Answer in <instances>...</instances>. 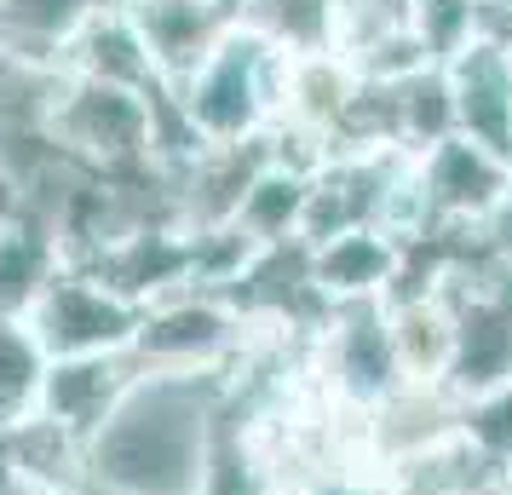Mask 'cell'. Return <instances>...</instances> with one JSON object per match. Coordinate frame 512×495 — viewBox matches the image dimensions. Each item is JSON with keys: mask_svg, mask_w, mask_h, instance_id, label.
<instances>
[{"mask_svg": "<svg viewBox=\"0 0 512 495\" xmlns=\"http://www.w3.org/2000/svg\"><path fill=\"white\" fill-rule=\"evenodd\" d=\"M231 375H139L87 438V495H202Z\"/></svg>", "mask_w": 512, "mask_h": 495, "instance_id": "6da1fadb", "label": "cell"}, {"mask_svg": "<svg viewBox=\"0 0 512 495\" xmlns=\"http://www.w3.org/2000/svg\"><path fill=\"white\" fill-rule=\"evenodd\" d=\"M282 81L288 58L231 24V35L202 58V70L167 93L202 144H248L282 116Z\"/></svg>", "mask_w": 512, "mask_h": 495, "instance_id": "7a4b0ae2", "label": "cell"}, {"mask_svg": "<svg viewBox=\"0 0 512 495\" xmlns=\"http://www.w3.org/2000/svg\"><path fill=\"white\" fill-rule=\"evenodd\" d=\"M47 139L98 179H144L150 173V93L58 75Z\"/></svg>", "mask_w": 512, "mask_h": 495, "instance_id": "3957f363", "label": "cell"}, {"mask_svg": "<svg viewBox=\"0 0 512 495\" xmlns=\"http://www.w3.org/2000/svg\"><path fill=\"white\" fill-rule=\"evenodd\" d=\"M248 329L213 288H179L139 311L127 340L133 375H231Z\"/></svg>", "mask_w": 512, "mask_h": 495, "instance_id": "277c9868", "label": "cell"}, {"mask_svg": "<svg viewBox=\"0 0 512 495\" xmlns=\"http://www.w3.org/2000/svg\"><path fill=\"white\" fill-rule=\"evenodd\" d=\"M305 375L328 403H340L351 415H369L380 398H392L403 386V363L392 346L386 300L328 306L323 329L305 340Z\"/></svg>", "mask_w": 512, "mask_h": 495, "instance_id": "5b68a950", "label": "cell"}, {"mask_svg": "<svg viewBox=\"0 0 512 495\" xmlns=\"http://www.w3.org/2000/svg\"><path fill=\"white\" fill-rule=\"evenodd\" d=\"M24 323L41 340L47 363H58V357H110V352H127V340L139 329V306L110 294L93 271L64 265L41 288V300L29 306Z\"/></svg>", "mask_w": 512, "mask_h": 495, "instance_id": "8992f818", "label": "cell"}, {"mask_svg": "<svg viewBox=\"0 0 512 495\" xmlns=\"http://www.w3.org/2000/svg\"><path fill=\"white\" fill-rule=\"evenodd\" d=\"M415 173L432 231H455V236H472L495 213V202L512 190V156L489 150V144H472L461 133L432 144L426 156H415Z\"/></svg>", "mask_w": 512, "mask_h": 495, "instance_id": "52a82bcc", "label": "cell"}, {"mask_svg": "<svg viewBox=\"0 0 512 495\" xmlns=\"http://www.w3.org/2000/svg\"><path fill=\"white\" fill-rule=\"evenodd\" d=\"M121 12L133 18L144 41V58L156 70V87H179L202 70L225 35H231L236 12L219 0H121Z\"/></svg>", "mask_w": 512, "mask_h": 495, "instance_id": "ba28073f", "label": "cell"}, {"mask_svg": "<svg viewBox=\"0 0 512 495\" xmlns=\"http://www.w3.org/2000/svg\"><path fill=\"white\" fill-rule=\"evenodd\" d=\"M461 432V403L449 398L443 386H415V380H403L392 398H380L363 415V461L369 472L403 467V461H415L426 449H438L443 438H455Z\"/></svg>", "mask_w": 512, "mask_h": 495, "instance_id": "9c48e42d", "label": "cell"}, {"mask_svg": "<svg viewBox=\"0 0 512 495\" xmlns=\"http://www.w3.org/2000/svg\"><path fill=\"white\" fill-rule=\"evenodd\" d=\"M449 98H455V133L512 156V47L478 35L443 64Z\"/></svg>", "mask_w": 512, "mask_h": 495, "instance_id": "30bf717a", "label": "cell"}, {"mask_svg": "<svg viewBox=\"0 0 512 495\" xmlns=\"http://www.w3.org/2000/svg\"><path fill=\"white\" fill-rule=\"evenodd\" d=\"M87 271L110 294H121L127 306L144 311L156 300H167V294L190 288V236L179 225H144V231L121 236L110 254H98Z\"/></svg>", "mask_w": 512, "mask_h": 495, "instance_id": "8fae6325", "label": "cell"}, {"mask_svg": "<svg viewBox=\"0 0 512 495\" xmlns=\"http://www.w3.org/2000/svg\"><path fill=\"white\" fill-rule=\"evenodd\" d=\"M133 363L127 352H110V357H58L47 363L41 375V398H35V415L70 426L75 438H93L98 426L116 415V403L127 398L133 386Z\"/></svg>", "mask_w": 512, "mask_h": 495, "instance_id": "7c38bea8", "label": "cell"}, {"mask_svg": "<svg viewBox=\"0 0 512 495\" xmlns=\"http://www.w3.org/2000/svg\"><path fill=\"white\" fill-rule=\"evenodd\" d=\"M64 75L75 81H98V87H127V93H156V70H150V58H144V41L133 18L116 6H93L81 29L70 35V47H64Z\"/></svg>", "mask_w": 512, "mask_h": 495, "instance_id": "4fadbf2b", "label": "cell"}, {"mask_svg": "<svg viewBox=\"0 0 512 495\" xmlns=\"http://www.w3.org/2000/svg\"><path fill=\"white\" fill-rule=\"evenodd\" d=\"M397 265H403V248L386 231H346L311 248V283L328 306H363L392 294Z\"/></svg>", "mask_w": 512, "mask_h": 495, "instance_id": "5bb4252c", "label": "cell"}, {"mask_svg": "<svg viewBox=\"0 0 512 495\" xmlns=\"http://www.w3.org/2000/svg\"><path fill=\"white\" fill-rule=\"evenodd\" d=\"M0 461L24 478L35 495H87V438L47 415L0 426Z\"/></svg>", "mask_w": 512, "mask_h": 495, "instance_id": "9a60e30c", "label": "cell"}, {"mask_svg": "<svg viewBox=\"0 0 512 495\" xmlns=\"http://www.w3.org/2000/svg\"><path fill=\"white\" fill-rule=\"evenodd\" d=\"M236 29L282 58H328L340 35V0H236Z\"/></svg>", "mask_w": 512, "mask_h": 495, "instance_id": "2e32d148", "label": "cell"}, {"mask_svg": "<svg viewBox=\"0 0 512 495\" xmlns=\"http://www.w3.org/2000/svg\"><path fill=\"white\" fill-rule=\"evenodd\" d=\"M64 271V254L41 219L0 213V317H29L41 288Z\"/></svg>", "mask_w": 512, "mask_h": 495, "instance_id": "e0dca14e", "label": "cell"}, {"mask_svg": "<svg viewBox=\"0 0 512 495\" xmlns=\"http://www.w3.org/2000/svg\"><path fill=\"white\" fill-rule=\"evenodd\" d=\"M98 0H0V47L18 64L58 70L64 47Z\"/></svg>", "mask_w": 512, "mask_h": 495, "instance_id": "ac0fdd59", "label": "cell"}, {"mask_svg": "<svg viewBox=\"0 0 512 495\" xmlns=\"http://www.w3.org/2000/svg\"><path fill=\"white\" fill-rule=\"evenodd\" d=\"M386 323H392L403 380L443 386V369H449V311L432 294H392L386 300Z\"/></svg>", "mask_w": 512, "mask_h": 495, "instance_id": "d6986e66", "label": "cell"}, {"mask_svg": "<svg viewBox=\"0 0 512 495\" xmlns=\"http://www.w3.org/2000/svg\"><path fill=\"white\" fill-rule=\"evenodd\" d=\"M392 139L403 156H426L432 144L455 139V98H449L443 64L392 87Z\"/></svg>", "mask_w": 512, "mask_h": 495, "instance_id": "ffe728a7", "label": "cell"}, {"mask_svg": "<svg viewBox=\"0 0 512 495\" xmlns=\"http://www.w3.org/2000/svg\"><path fill=\"white\" fill-rule=\"evenodd\" d=\"M305 190H311V179H294V173H282V167H259V179L248 185V196H242V208H236L231 225L248 236L254 248L300 242Z\"/></svg>", "mask_w": 512, "mask_h": 495, "instance_id": "44dd1931", "label": "cell"}, {"mask_svg": "<svg viewBox=\"0 0 512 495\" xmlns=\"http://www.w3.org/2000/svg\"><path fill=\"white\" fill-rule=\"evenodd\" d=\"M41 375H47V352L29 334V323L24 317H0V426L35 415Z\"/></svg>", "mask_w": 512, "mask_h": 495, "instance_id": "7402d4cb", "label": "cell"}, {"mask_svg": "<svg viewBox=\"0 0 512 495\" xmlns=\"http://www.w3.org/2000/svg\"><path fill=\"white\" fill-rule=\"evenodd\" d=\"M409 35L432 64H449L461 47L478 41V0H409Z\"/></svg>", "mask_w": 512, "mask_h": 495, "instance_id": "603a6c76", "label": "cell"}, {"mask_svg": "<svg viewBox=\"0 0 512 495\" xmlns=\"http://www.w3.org/2000/svg\"><path fill=\"white\" fill-rule=\"evenodd\" d=\"M478 248H484L489 260H501V265H512V190L495 202V213H489L484 225H478Z\"/></svg>", "mask_w": 512, "mask_h": 495, "instance_id": "cb8c5ba5", "label": "cell"}, {"mask_svg": "<svg viewBox=\"0 0 512 495\" xmlns=\"http://www.w3.org/2000/svg\"><path fill=\"white\" fill-rule=\"evenodd\" d=\"M369 472H323V478H305V484H288L282 495H369Z\"/></svg>", "mask_w": 512, "mask_h": 495, "instance_id": "d4e9b609", "label": "cell"}, {"mask_svg": "<svg viewBox=\"0 0 512 495\" xmlns=\"http://www.w3.org/2000/svg\"><path fill=\"white\" fill-rule=\"evenodd\" d=\"M0 495H35V490H29V484H24L12 467H6V461H0Z\"/></svg>", "mask_w": 512, "mask_h": 495, "instance_id": "484cf974", "label": "cell"}, {"mask_svg": "<svg viewBox=\"0 0 512 495\" xmlns=\"http://www.w3.org/2000/svg\"><path fill=\"white\" fill-rule=\"evenodd\" d=\"M12 70H18V58H12V52L0 47V87H6V75H12Z\"/></svg>", "mask_w": 512, "mask_h": 495, "instance_id": "4316f807", "label": "cell"}, {"mask_svg": "<svg viewBox=\"0 0 512 495\" xmlns=\"http://www.w3.org/2000/svg\"><path fill=\"white\" fill-rule=\"evenodd\" d=\"M495 495H512V467H507V478H501V490H495Z\"/></svg>", "mask_w": 512, "mask_h": 495, "instance_id": "83f0119b", "label": "cell"}, {"mask_svg": "<svg viewBox=\"0 0 512 495\" xmlns=\"http://www.w3.org/2000/svg\"><path fill=\"white\" fill-rule=\"evenodd\" d=\"M219 6H231V12H236V0H219Z\"/></svg>", "mask_w": 512, "mask_h": 495, "instance_id": "f1b7e54d", "label": "cell"}, {"mask_svg": "<svg viewBox=\"0 0 512 495\" xmlns=\"http://www.w3.org/2000/svg\"><path fill=\"white\" fill-rule=\"evenodd\" d=\"M98 6H116V0H98Z\"/></svg>", "mask_w": 512, "mask_h": 495, "instance_id": "f546056e", "label": "cell"}]
</instances>
